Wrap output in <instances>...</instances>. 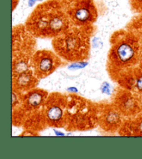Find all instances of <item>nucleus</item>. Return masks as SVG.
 <instances>
[{"mask_svg": "<svg viewBox=\"0 0 142 159\" xmlns=\"http://www.w3.org/2000/svg\"><path fill=\"white\" fill-rule=\"evenodd\" d=\"M65 11L58 0L39 4L28 19L26 29L35 38H55L72 26Z\"/></svg>", "mask_w": 142, "mask_h": 159, "instance_id": "1", "label": "nucleus"}, {"mask_svg": "<svg viewBox=\"0 0 142 159\" xmlns=\"http://www.w3.org/2000/svg\"><path fill=\"white\" fill-rule=\"evenodd\" d=\"M110 42L107 69L110 78L115 81L121 72L137 66L141 56L140 45L137 37L125 30L115 32Z\"/></svg>", "mask_w": 142, "mask_h": 159, "instance_id": "2", "label": "nucleus"}, {"mask_svg": "<svg viewBox=\"0 0 142 159\" xmlns=\"http://www.w3.org/2000/svg\"><path fill=\"white\" fill-rule=\"evenodd\" d=\"M92 32V27L72 26L53 39L54 50L62 59L68 62H83L89 56Z\"/></svg>", "mask_w": 142, "mask_h": 159, "instance_id": "3", "label": "nucleus"}, {"mask_svg": "<svg viewBox=\"0 0 142 159\" xmlns=\"http://www.w3.org/2000/svg\"><path fill=\"white\" fill-rule=\"evenodd\" d=\"M67 98L64 129L84 131L98 126V103L72 93L67 95Z\"/></svg>", "mask_w": 142, "mask_h": 159, "instance_id": "4", "label": "nucleus"}, {"mask_svg": "<svg viewBox=\"0 0 142 159\" xmlns=\"http://www.w3.org/2000/svg\"><path fill=\"white\" fill-rule=\"evenodd\" d=\"M72 26L92 27L98 17L94 0H58Z\"/></svg>", "mask_w": 142, "mask_h": 159, "instance_id": "5", "label": "nucleus"}, {"mask_svg": "<svg viewBox=\"0 0 142 159\" xmlns=\"http://www.w3.org/2000/svg\"><path fill=\"white\" fill-rule=\"evenodd\" d=\"M67 95L53 92L49 95L42 107L48 127L64 128L66 125Z\"/></svg>", "mask_w": 142, "mask_h": 159, "instance_id": "6", "label": "nucleus"}, {"mask_svg": "<svg viewBox=\"0 0 142 159\" xmlns=\"http://www.w3.org/2000/svg\"><path fill=\"white\" fill-rule=\"evenodd\" d=\"M112 103L124 117L131 118L142 112L141 95L121 87L114 94Z\"/></svg>", "mask_w": 142, "mask_h": 159, "instance_id": "7", "label": "nucleus"}, {"mask_svg": "<svg viewBox=\"0 0 142 159\" xmlns=\"http://www.w3.org/2000/svg\"><path fill=\"white\" fill-rule=\"evenodd\" d=\"M61 64L62 58L55 51L50 50L37 51L32 57V69L40 80L52 74Z\"/></svg>", "mask_w": 142, "mask_h": 159, "instance_id": "8", "label": "nucleus"}, {"mask_svg": "<svg viewBox=\"0 0 142 159\" xmlns=\"http://www.w3.org/2000/svg\"><path fill=\"white\" fill-rule=\"evenodd\" d=\"M98 125L108 133L119 131L124 122V116L113 103L98 104Z\"/></svg>", "mask_w": 142, "mask_h": 159, "instance_id": "9", "label": "nucleus"}, {"mask_svg": "<svg viewBox=\"0 0 142 159\" xmlns=\"http://www.w3.org/2000/svg\"><path fill=\"white\" fill-rule=\"evenodd\" d=\"M35 37L28 31L25 26H16L13 29L12 57L33 56L35 53Z\"/></svg>", "mask_w": 142, "mask_h": 159, "instance_id": "10", "label": "nucleus"}, {"mask_svg": "<svg viewBox=\"0 0 142 159\" xmlns=\"http://www.w3.org/2000/svg\"><path fill=\"white\" fill-rule=\"evenodd\" d=\"M116 82L125 89L142 96V67L135 66L121 72Z\"/></svg>", "mask_w": 142, "mask_h": 159, "instance_id": "11", "label": "nucleus"}, {"mask_svg": "<svg viewBox=\"0 0 142 159\" xmlns=\"http://www.w3.org/2000/svg\"><path fill=\"white\" fill-rule=\"evenodd\" d=\"M49 93L48 91L40 88H34L22 94L21 106L29 114L41 109L47 101Z\"/></svg>", "mask_w": 142, "mask_h": 159, "instance_id": "12", "label": "nucleus"}, {"mask_svg": "<svg viewBox=\"0 0 142 159\" xmlns=\"http://www.w3.org/2000/svg\"><path fill=\"white\" fill-rule=\"evenodd\" d=\"M39 81L40 79L35 75L33 69H31L12 76V87L24 93L37 87Z\"/></svg>", "mask_w": 142, "mask_h": 159, "instance_id": "13", "label": "nucleus"}, {"mask_svg": "<svg viewBox=\"0 0 142 159\" xmlns=\"http://www.w3.org/2000/svg\"><path fill=\"white\" fill-rule=\"evenodd\" d=\"M22 127L25 130L33 131L38 134L39 131L46 129L48 125L45 120L42 108L40 110L29 113Z\"/></svg>", "mask_w": 142, "mask_h": 159, "instance_id": "14", "label": "nucleus"}, {"mask_svg": "<svg viewBox=\"0 0 142 159\" xmlns=\"http://www.w3.org/2000/svg\"><path fill=\"white\" fill-rule=\"evenodd\" d=\"M119 133L123 136H142V114H140L125 120Z\"/></svg>", "mask_w": 142, "mask_h": 159, "instance_id": "15", "label": "nucleus"}, {"mask_svg": "<svg viewBox=\"0 0 142 159\" xmlns=\"http://www.w3.org/2000/svg\"><path fill=\"white\" fill-rule=\"evenodd\" d=\"M32 57L33 56L12 57V76L32 69Z\"/></svg>", "mask_w": 142, "mask_h": 159, "instance_id": "16", "label": "nucleus"}]
</instances>
